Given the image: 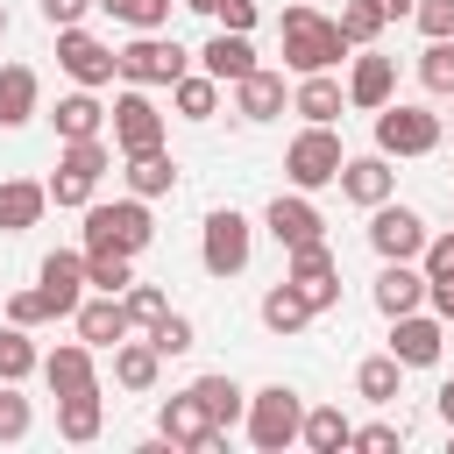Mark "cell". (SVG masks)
I'll return each instance as SVG.
<instances>
[{
    "mask_svg": "<svg viewBox=\"0 0 454 454\" xmlns=\"http://www.w3.org/2000/svg\"><path fill=\"white\" fill-rule=\"evenodd\" d=\"M277 28H284V64H291L298 78H305V71H333V64L355 50V43L340 35V21H326L312 0H298V7H291Z\"/></svg>",
    "mask_w": 454,
    "mask_h": 454,
    "instance_id": "1",
    "label": "cell"
},
{
    "mask_svg": "<svg viewBox=\"0 0 454 454\" xmlns=\"http://www.w3.org/2000/svg\"><path fill=\"white\" fill-rule=\"evenodd\" d=\"M156 241V220H149V199H114V206H85V248H121V255H142Z\"/></svg>",
    "mask_w": 454,
    "mask_h": 454,
    "instance_id": "2",
    "label": "cell"
},
{
    "mask_svg": "<svg viewBox=\"0 0 454 454\" xmlns=\"http://www.w3.org/2000/svg\"><path fill=\"white\" fill-rule=\"evenodd\" d=\"M248 440L262 447V454H284L298 433H305V404H298V390L291 383H262V390H248Z\"/></svg>",
    "mask_w": 454,
    "mask_h": 454,
    "instance_id": "3",
    "label": "cell"
},
{
    "mask_svg": "<svg viewBox=\"0 0 454 454\" xmlns=\"http://www.w3.org/2000/svg\"><path fill=\"white\" fill-rule=\"evenodd\" d=\"M184 71H192V50L177 35H163V28H135V43L121 50V78L128 85H177Z\"/></svg>",
    "mask_w": 454,
    "mask_h": 454,
    "instance_id": "4",
    "label": "cell"
},
{
    "mask_svg": "<svg viewBox=\"0 0 454 454\" xmlns=\"http://www.w3.org/2000/svg\"><path fill=\"white\" fill-rule=\"evenodd\" d=\"M340 163H348V149H340V135L319 128V121H305V135H291V149H284V177H291L298 192L340 184Z\"/></svg>",
    "mask_w": 454,
    "mask_h": 454,
    "instance_id": "5",
    "label": "cell"
},
{
    "mask_svg": "<svg viewBox=\"0 0 454 454\" xmlns=\"http://www.w3.org/2000/svg\"><path fill=\"white\" fill-rule=\"evenodd\" d=\"M106 163H114V149H106L99 135H85V142H64V156H57V177H50V206H92V192H99Z\"/></svg>",
    "mask_w": 454,
    "mask_h": 454,
    "instance_id": "6",
    "label": "cell"
},
{
    "mask_svg": "<svg viewBox=\"0 0 454 454\" xmlns=\"http://www.w3.org/2000/svg\"><path fill=\"white\" fill-rule=\"evenodd\" d=\"M248 255H255V227H248L234 206H213V213H206V234H199V262H206V277H241Z\"/></svg>",
    "mask_w": 454,
    "mask_h": 454,
    "instance_id": "7",
    "label": "cell"
},
{
    "mask_svg": "<svg viewBox=\"0 0 454 454\" xmlns=\"http://www.w3.org/2000/svg\"><path fill=\"white\" fill-rule=\"evenodd\" d=\"M57 64L71 71V85H92V92L121 78V50H114V43H99L85 21H78V28H57Z\"/></svg>",
    "mask_w": 454,
    "mask_h": 454,
    "instance_id": "8",
    "label": "cell"
},
{
    "mask_svg": "<svg viewBox=\"0 0 454 454\" xmlns=\"http://www.w3.org/2000/svg\"><path fill=\"white\" fill-rule=\"evenodd\" d=\"M376 149H383V156H433V149H440V114L390 99V106L376 114Z\"/></svg>",
    "mask_w": 454,
    "mask_h": 454,
    "instance_id": "9",
    "label": "cell"
},
{
    "mask_svg": "<svg viewBox=\"0 0 454 454\" xmlns=\"http://www.w3.org/2000/svg\"><path fill=\"white\" fill-rule=\"evenodd\" d=\"M369 248H376L383 262H419V255H426V220H419L411 206L383 199V206H369Z\"/></svg>",
    "mask_w": 454,
    "mask_h": 454,
    "instance_id": "10",
    "label": "cell"
},
{
    "mask_svg": "<svg viewBox=\"0 0 454 454\" xmlns=\"http://www.w3.org/2000/svg\"><path fill=\"white\" fill-rule=\"evenodd\" d=\"M114 149L121 156H142V149H163V114H156V99L142 92V85H128V92H114Z\"/></svg>",
    "mask_w": 454,
    "mask_h": 454,
    "instance_id": "11",
    "label": "cell"
},
{
    "mask_svg": "<svg viewBox=\"0 0 454 454\" xmlns=\"http://www.w3.org/2000/svg\"><path fill=\"white\" fill-rule=\"evenodd\" d=\"M284 277L298 284V298H305L312 312H333V305H340V270H333V255H326V241H305V248H284Z\"/></svg>",
    "mask_w": 454,
    "mask_h": 454,
    "instance_id": "12",
    "label": "cell"
},
{
    "mask_svg": "<svg viewBox=\"0 0 454 454\" xmlns=\"http://www.w3.org/2000/svg\"><path fill=\"white\" fill-rule=\"evenodd\" d=\"M262 227H270V241H277V248L326 241V213H319L305 192H277V199H270V213H262Z\"/></svg>",
    "mask_w": 454,
    "mask_h": 454,
    "instance_id": "13",
    "label": "cell"
},
{
    "mask_svg": "<svg viewBox=\"0 0 454 454\" xmlns=\"http://www.w3.org/2000/svg\"><path fill=\"white\" fill-rule=\"evenodd\" d=\"M440 348H447V319H440V312H397V319H390V355H397L404 369H433Z\"/></svg>",
    "mask_w": 454,
    "mask_h": 454,
    "instance_id": "14",
    "label": "cell"
},
{
    "mask_svg": "<svg viewBox=\"0 0 454 454\" xmlns=\"http://www.w3.org/2000/svg\"><path fill=\"white\" fill-rule=\"evenodd\" d=\"M35 284H43L50 312H57V319H71V312L85 305V248H50V255H43V270H35Z\"/></svg>",
    "mask_w": 454,
    "mask_h": 454,
    "instance_id": "15",
    "label": "cell"
},
{
    "mask_svg": "<svg viewBox=\"0 0 454 454\" xmlns=\"http://www.w3.org/2000/svg\"><path fill=\"white\" fill-rule=\"evenodd\" d=\"M156 433H163V447H220V426L206 419V404L192 397V390H177V397H163V411H156Z\"/></svg>",
    "mask_w": 454,
    "mask_h": 454,
    "instance_id": "16",
    "label": "cell"
},
{
    "mask_svg": "<svg viewBox=\"0 0 454 454\" xmlns=\"http://www.w3.org/2000/svg\"><path fill=\"white\" fill-rule=\"evenodd\" d=\"M397 99V57H376V50H362L355 57V71H348V106H362V114H383Z\"/></svg>",
    "mask_w": 454,
    "mask_h": 454,
    "instance_id": "17",
    "label": "cell"
},
{
    "mask_svg": "<svg viewBox=\"0 0 454 454\" xmlns=\"http://www.w3.org/2000/svg\"><path fill=\"white\" fill-rule=\"evenodd\" d=\"M71 319H78V340H92V348H121V340L135 333V319H128L121 291H99V298H85Z\"/></svg>",
    "mask_w": 454,
    "mask_h": 454,
    "instance_id": "18",
    "label": "cell"
},
{
    "mask_svg": "<svg viewBox=\"0 0 454 454\" xmlns=\"http://www.w3.org/2000/svg\"><path fill=\"white\" fill-rule=\"evenodd\" d=\"M397 192V170H390V156L376 149V156H348L340 163V199H355V206H383Z\"/></svg>",
    "mask_w": 454,
    "mask_h": 454,
    "instance_id": "19",
    "label": "cell"
},
{
    "mask_svg": "<svg viewBox=\"0 0 454 454\" xmlns=\"http://www.w3.org/2000/svg\"><path fill=\"white\" fill-rule=\"evenodd\" d=\"M199 71H213L220 85H241V78L255 71V43H248V35H234V28H213V35H206V50H199Z\"/></svg>",
    "mask_w": 454,
    "mask_h": 454,
    "instance_id": "20",
    "label": "cell"
},
{
    "mask_svg": "<svg viewBox=\"0 0 454 454\" xmlns=\"http://www.w3.org/2000/svg\"><path fill=\"white\" fill-rule=\"evenodd\" d=\"M426 305V270L419 262H383L376 270V312L397 319V312H419Z\"/></svg>",
    "mask_w": 454,
    "mask_h": 454,
    "instance_id": "21",
    "label": "cell"
},
{
    "mask_svg": "<svg viewBox=\"0 0 454 454\" xmlns=\"http://www.w3.org/2000/svg\"><path fill=\"white\" fill-rule=\"evenodd\" d=\"M340 106H348V85H340L333 71H305L298 92H291V114H305V121H319V128H333Z\"/></svg>",
    "mask_w": 454,
    "mask_h": 454,
    "instance_id": "22",
    "label": "cell"
},
{
    "mask_svg": "<svg viewBox=\"0 0 454 454\" xmlns=\"http://www.w3.org/2000/svg\"><path fill=\"white\" fill-rule=\"evenodd\" d=\"M43 383L50 397H71V390H92V340H64L43 355Z\"/></svg>",
    "mask_w": 454,
    "mask_h": 454,
    "instance_id": "23",
    "label": "cell"
},
{
    "mask_svg": "<svg viewBox=\"0 0 454 454\" xmlns=\"http://www.w3.org/2000/svg\"><path fill=\"white\" fill-rule=\"evenodd\" d=\"M284 106H291V92H284V78H277V71H262V64L234 85V114H241V121H277Z\"/></svg>",
    "mask_w": 454,
    "mask_h": 454,
    "instance_id": "24",
    "label": "cell"
},
{
    "mask_svg": "<svg viewBox=\"0 0 454 454\" xmlns=\"http://www.w3.org/2000/svg\"><path fill=\"white\" fill-rule=\"evenodd\" d=\"M43 206H50V184L7 177V184H0V234H28V227L43 220Z\"/></svg>",
    "mask_w": 454,
    "mask_h": 454,
    "instance_id": "25",
    "label": "cell"
},
{
    "mask_svg": "<svg viewBox=\"0 0 454 454\" xmlns=\"http://www.w3.org/2000/svg\"><path fill=\"white\" fill-rule=\"evenodd\" d=\"M50 121H57V142H85V135H99L114 114L92 99V85H78V92H64V99H57V114H50Z\"/></svg>",
    "mask_w": 454,
    "mask_h": 454,
    "instance_id": "26",
    "label": "cell"
},
{
    "mask_svg": "<svg viewBox=\"0 0 454 454\" xmlns=\"http://www.w3.org/2000/svg\"><path fill=\"white\" fill-rule=\"evenodd\" d=\"M99 426H106V404H99V383H92V390H71V397H57V433H64L71 447H85V440H99Z\"/></svg>",
    "mask_w": 454,
    "mask_h": 454,
    "instance_id": "27",
    "label": "cell"
},
{
    "mask_svg": "<svg viewBox=\"0 0 454 454\" xmlns=\"http://www.w3.org/2000/svg\"><path fill=\"white\" fill-rule=\"evenodd\" d=\"M156 369H163V348L156 340H121L114 348V383L121 390H156Z\"/></svg>",
    "mask_w": 454,
    "mask_h": 454,
    "instance_id": "28",
    "label": "cell"
},
{
    "mask_svg": "<svg viewBox=\"0 0 454 454\" xmlns=\"http://www.w3.org/2000/svg\"><path fill=\"white\" fill-rule=\"evenodd\" d=\"M192 397L206 404V419H213L220 433H227L234 419H248V390H241L234 376H199V383H192Z\"/></svg>",
    "mask_w": 454,
    "mask_h": 454,
    "instance_id": "29",
    "label": "cell"
},
{
    "mask_svg": "<svg viewBox=\"0 0 454 454\" xmlns=\"http://www.w3.org/2000/svg\"><path fill=\"white\" fill-rule=\"evenodd\" d=\"M312 454H340V447H355V419L340 411V404H312L305 411V433H298Z\"/></svg>",
    "mask_w": 454,
    "mask_h": 454,
    "instance_id": "30",
    "label": "cell"
},
{
    "mask_svg": "<svg viewBox=\"0 0 454 454\" xmlns=\"http://www.w3.org/2000/svg\"><path fill=\"white\" fill-rule=\"evenodd\" d=\"M35 71L28 64H0V128H21V121H35Z\"/></svg>",
    "mask_w": 454,
    "mask_h": 454,
    "instance_id": "31",
    "label": "cell"
},
{
    "mask_svg": "<svg viewBox=\"0 0 454 454\" xmlns=\"http://www.w3.org/2000/svg\"><path fill=\"white\" fill-rule=\"evenodd\" d=\"M170 106H177V121H213L220 114V78L213 71H184L170 85Z\"/></svg>",
    "mask_w": 454,
    "mask_h": 454,
    "instance_id": "32",
    "label": "cell"
},
{
    "mask_svg": "<svg viewBox=\"0 0 454 454\" xmlns=\"http://www.w3.org/2000/svg\"><path fill=\"white\" fill-rule=\"evenodd\" d=\"M305 319H312V305L298 298V284H291V277L262 291V326H270V333H305Z\"/></svg>",
    "mask_w": 454,
    "mask_h": 454,
    "instance_id": "33",
    "label": "cell"
},
{
    "mask_svg": "<svg viewBox=\"0 0 454 454\" xmlns=\"http://www.w3.org/2000/svg\"><path fill=\"white\" fill-rule=\"evenodd\" d=\"M177 184V163L163 156V149H142V156H128V192L135 199H163Z\"/></svg>",
    "mask_w": 454,
    "mask_h": 454,
    "instance_id": "34",
    "label": "cell"
},
{
    "mask_svg": "<svg viewBox=\"0 0 454 454\" xmlns=\"http://www.w3.org/2000/svg\"><path fill=\"white\" fill-rule=\"evenodd\" d=\"M397 383H404V362L397 355H369L355 369V397H369V404H397Z\"/></svg>",
    "mask_w": 454,
    "mask_h": 454,
    "instance_id": "35",
    "label": "cell"
},
{
    "mask_svg": "<svg viewBox=\"0 0 454 454\" xmlns=\"http://www.w3.org/2000/svg\"><path fill=\"white\" fill-rule=\"evenodd\" d=\"M43 369V355H35V340H28V326H0V383H21V376H35Z\"/></svg>",
    "mask_w": 454,
    "mask_h": 454,
    "instance_id": "36",
    "label": "cell"
},
{
    "mask_svg": "<svg viewBox=\"0 0 454 454\" xmlns=\"http://www.w3.org/2000/svg\"><path fill=\"white\" fill-rule=\"evenodd\" d=\"M85 284H92V291H128V284H135V255H121V248H85Z\"/></svg>",
    "mask_w": 454,
    "mask_h": 454,
    "instance_id": "37",
    "label": "cell"
},
{
    "mask_svg": "<svg viewBox=\"0 0 454 454\" xmlns=\"http://www.w3.org/2000/svg\"><path fill=\"white\" fill-rule=\"evenodd\" d=\"M383 21H390L383 0H340V35H348L355 50H369V43L383 35Z\"/></svg>",
    "mask_w": 454,
    "mask_h": 454,
    "instance_id": "38",
    "label": "cell"
},
{
    "mask_svg": "<svg viewBox=\"0 0 454 454\" xmlns=\"http://www.w3.org/2000/svg\"><path fill=\"white\" fill-rule=\"evenodd\" d=\"M419 85L440 92V99H454V35H433L419 50Z\"/></svg>",
    "mask_w": 454,
    "mask_h": 454,
    "instance_id": "39",
    "label": "cell"
},
{
    "mask_svg": "<svg viewBox=\"0 0 454 454\" xmlns=\"http://www.w3.org/2000/svg\"><path fill=\"white\" fill-rule=\"evenodd\" d=\"M121 305H128V319H135V326L149 333V326H156V319L170 312V291H163V284H142V277H135V284L121 291Z\"/></svg>",
    "mask_w": 454,
    "mask_h": 454,
    "instance_id": "40",
    "label": "cell"
},
{
    "mask_svg": "<svg viewBox=\"0 0 454 454\" xmlns=\"http://www.w3.org/2000/svg\"><path fill=\"white\" fill-rule=\"evenodd\" d=\"M99 14H114V21H128V28H163L170 21V0H92Z\"/></svg>",
    "mask_w": 454,
    "mask_h": 454,
    "instance_id": "41",
    "label": "cell"
},
{
    "mask_svg": "<svg viewBox=\"0 0 454 454\" xmlns=\"http://www.w3.org/2000/svg\"><path fill=\"white\" fill-rule=\"evenodd\" d=\"M28 426H35V411H28V397H21L14 383H0V447H14V440H28Z\"/></svg>",
    "mask_w": 454,
    "mask_h": 454,
    "instance_id": "42",
    "label": "cell"
},
{
    "mask_svg": "<svg viewBox=\"0 0 454 454\" xmlns=\"http://www.w3.org/2000/svg\"><path fill=\"white\" fill-rule=\"evenodd\" d=\"M149 340H156L163 355H192V348H199V326H192L184 312H163V319L149 326Z\"/></svg>",
    "mask_w": 454,
    "mask_h": 454,
    "instance_id": "43",
    "label": "cell"
},
{
    "mask_svg": "<svg viewBox=\"0 0 454 454\" xmlns=\"http://www.w3.org/2000/svg\"><path fill=\"white\" fill-rule=\"evenodd\" d=\"M7 319H14V326H43V319H57V312H50L43 284H35V291H14V298H7Z\"/></svg>",
    "mask_w": 454,
    "mask_h": 454,
    "instance_id": "44",
    "label": "cell"
},
{
    "mask_svg": "<svg viewBox=\"0 0 454 454\" xmlns=\"http://www.w3.org/2000/svg\"><path fill=\"white\" fill-rule=\"evenodd\" d=\"M419 270H426V284H433V277H454V227H447V234H426Z\"/></svg>",
    "mask_w": 454,
    "mask_h": 454,
    "instance_id": "45",
    "label": "cell"
},
{
    "mask_svg": "<svg viewBox=\"0 0 454 454\" xmlns=\"http://www.w3.org/2000/svg\"><path fill=\"white\" fill-rule=\"evenodd\" d=\"M397 440H404V426H390V419L355 426V447H362V454H397Z\"/></svg>",
    "mask_w": 454,
    "mask_h": 454,
    "instance_id": "46",
    "label": "cell"
},
{
    "mask_svg": "<svg viewBox=\"0 0 454 454\" xmlns=\"http://www.w3.org/2000/svg\"><path fill=\"white\" fill-rule=\"evenodd\" d=\"M411 21L426 28V43H433V35H454V0H419Z\"/></svg>",
    "mask_w": 454,
    "mask_h": 454,
    "instance_id": "47",
    "label": "cell"
},
{
    "mask_svg": "<svg viewBox=\"0 0 454 454\" xmlns=\"http://www.w3.org/2000/svg\"><path fill=\"white\" fill-rule=\"evenodd\" d=\"M85 14H92V0H43V21L50 28H78Z\"/></svg>",
    "mask_w": 454,
    "mask_h": 454,
    "instance_id": "48",
    "label": "cell"
},
{
    "mask_svg": "<svg viewBox=\"0 0 454 454\" xmlns=\"http://www.w3.org/2000/svg\"><path fill=\"white\" fill-rule=\"evenodd\" d=\"M220 28H234V35H248L255 28V0H220V14H213Z\"/></svg>",
    "mask_w": 454,
    "mask_h": 454,
    "instance_id": "49",
    "label": "cell"
},
{
    "mask_svg": "<svg viewBox=\"0 0 454 454\" xmlns=\"http://www.w3.org/2000/svg\"><path fill=\"white\" fill-rule=\"evenodd\" d=\"M426 305H433V312L454 326V277H433V284H426Z\"/></svg>",
    "mask_w": 454,
    "mask_h": 454,
    "instance_id": "50",
    "label": "cell"
},
{
    "mask_svg": "<svg viewBox=\"0 0 454 454\" xmlns=\"http://www.w3.org/2000/svg\"><path fill=\"white\" fill-rule=\"evenodd\" d=\"M433 411H440V419H447V426H454V376H447V383H440V390H433Z\"/></svg>",
    "mask_w": 454,
    "mask_h": 454,
    "instance_id": "51",
    "label": "cell"
},
{
    "mask_svg": "<svg viewBox=\"0 0 454 454\" xmlns=\"http://www.w3.org/2000/svg\"><path fill=\"white\" fill-rule=\"evenodd\" d=\"M184 7H192V14H220V0H184Z\"/></svg>",
    "mask_w": 454,
    "mask_h": 454,
    "instance_id": "52",
    "label": "cell"
},
{
    "mask_svg": "<svg viewBox=\"0 0 454 454\" xmlns=\"http://www.w3.org/2000/svg\"><path fill=\"white\" fill-rule=\"evenodd\" d=\"M383 7H390V14H404V7H419V0H383Z\"/></svg>",
    "mask_w": 454,
    "mask_h": 454,
    "instance_id": "53",
    "label": "cell"
},
{
    "mask_svg": "<svg viewBox=\"0 0 454 454\" xmlns=\"http://www.w3.org/2000/svg\"><path fill=\"white\" fill-rule=\"evenodd\" d=\"M0 35H7V7H0Z\"/></svg>",
    "mask_w": 454,
    "mask_h": 454,
    "instance_id": "54",
    "label": "cell"
}]
</instances>
